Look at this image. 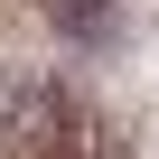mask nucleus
I'll return each mask as SVG.
<instances>
[{
	"mask_svg": "<svg viewBox=\"0 0 159 159\" xmlns=\"http://www.w3.org/2000/svg\"><path fill=\"white\" fill-rule=\"evenodd\" d=\"M38 10H47V19H56V28H94V19H103V10H112V0H38Z\"/></svg>",
	"mask_w": 159,
	"mask_h": 159,
	"instance_id": "obj_2",
	"label": "nucleus"
},
{
	"mask_svg": "<svg viewBox=\"0 0 159 159\" xmlns=\"http://www.w3.org/2000/svg\"><path fill=\"white\" fill-rule=\"evenodd\" d=\"M75 131H84V112H75V94L47 84V75L0 103V150L10 159H75Z\"/></svg>",
	"mask_w": 159,
	"mask_h": 159,
	"instance_id": "obj_1",
	"label": "nucleus"
}]
</instances>
